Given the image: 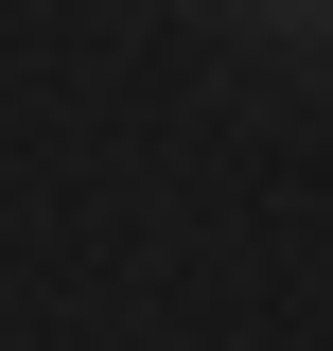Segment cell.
<instances>
[{
	"label": "cell",
	"mask_w": 333,
	"mask_h": 351,
	"mask_svg": "<svg viewBox=\"0 0 333 351\" xmlns=\"http://www.w3.org/2000/svg\"><path fill=\"white\" fill-rule=\"evenodd\" d=\"M298 18H333V0H298Z\"/></svg>",
	"instance_id": "cell-1"
}]
</instances>
